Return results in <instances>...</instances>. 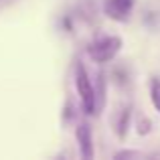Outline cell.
Wrapping results in <instances>:
<instances>
[{
	"instance_id": "obj_1",
	"label": "cell",
	"mask_w": 160,
	"mask_h": 160,
	"mask_svg": "<svg viewBox=\"0 0 160 160\" xmlns=\"http://www.w3.org/2000/svg\"><path fill=\"white\" fill-rule=\"evenodd\" d=\"M122 39L118 35H106V37H99L95 39L93 43L87 47V53H89L91 61L95 63H109L118 57V53L122 51Z\"/></svg>"
},
{
	"instance_id": "obj_7",
	"label": "cell",
	"mask_w": 160,
	"mask_h": 160,
	"mask_svg": "<svg viewBox=\"0 0 160 160\" xmlns=\"http://www.w3.org/2000/svg\"><path fill=\"white\" fill-rule=\"evenodd\" d=\"M150 102H152L154 109L160 113V79L158 77L150 79Z\"/></svg>"
},
{
	"instance_id": "obj_3",
	"label": "cell",
	"mask_w": 160,
	"mask_h": 160,
	"mask_svg": "<svg viewBox=\"0 0 160 160\" xmlns=\"http://www.w3.org/2000/svg\"><path fill=\"white\" fill-rule=\"evenodd\" d=\"M134 10V0H106L103 2V12L108 18L116 22H126Z\"/></svg>"
},
{
	"instance_id": "obj_6",
	"label": "cell",
	"mask_w": 160,
	"mask_h": 160,
	"mask_svg": "<svg viewBox=\"0 0 160 160\" xmlns=\"http://www.w3.org/2000/svg\"><path fill=\"white\" fill-rule=\"evenodd\" d=\"M95 91V113H99V109L106 103V79H103V73H98V89Z\"/></svg>"
},
{
	"instance_id": "obj_2",
	"label": "cell",
	"mask_w": 160,
	"mask_h": 160,
	"mask_svg": "<svg viewBox=\"0 0 160 160\" xmlns=\"http://www.w3.org/2000/svg\"><path fill=\"white\" fill-rule=\"evenodd\" d=\"M75 89H77L83 112L87 116H93L95 113V91H93V83L89 79V73H87L85 65L81 61L75 65Z\"/></svg>"
},
{
	"instance_id": "obj_4",
	"label": "cell",
	"mask_w": 160,
	"mask_h": 160,
	"mask_svg": "<svg viewBox=\"0 0 160 160\" xmlns=\"http://www.w3.org/2000/svg\"><path fill=\"white\" fill-rule=\"evenodd\" d=\"M75 138H77L81 156L85 160H91L93 158V134H91V126L87 122H81L75 128Z\"/></svg>"
},
{
	"instance_id": "obj_8",
	"label": "cell",
	"mask_w": 160,
	"mask_h": 160,
	"mask_svg": "<svg viewBox=\"0 0 160 160\" xmlns=\"http://www.w3.org/2000/svg\"><path fill=\"white\" fill-rule=\"evenodd\" d=\"M150 132V120L148 118H140V122H138V134L140 136H144V134Z\"/></svg>"
},
{
	"instance_id": "obj_5",
	"label": "cell",
	"mask_w": 160,
	"mask_h": 160,
	"mask_svg": "<svg viewBox=\"0 0 160 160\" xmlns=\"http://www.w3.org/2000/svg\"><path fill=\"white\" fill-rule=\"evenodd\" d=\"M130 122H132V106L126 103V106L120 108V112H118V116H116V122H113V128H116V134H118L120 140H126Z\"/></svg>"
}]
</instances>
